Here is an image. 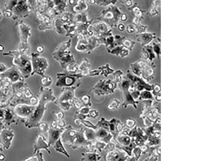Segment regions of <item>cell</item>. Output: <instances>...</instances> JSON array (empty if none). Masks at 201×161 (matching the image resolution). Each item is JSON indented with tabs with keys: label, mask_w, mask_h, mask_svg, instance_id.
I'll use <instances>...</instances> for the list:
<instances>
[{
	"label": "cell",
	"mask_w": 201,
	"mask_h": 161,
	"mask_svg": "<svg viewBox=\"0 0 201 161\" xmlns=\"http://www.w3.org/2000/svg\"><path fill=\"white\" fill-rule=\"evenodd\" d=\"M72 40L70 39L67 41L60 44L52 53V57L58 62L61 67L66 71L71 73H77L78 64L74 55L69 49L71 47Z\"/></svg>",
	"instance_id": "1"
},
{
	"label": "cell",
	"mask_w": 201,
	"mask_h": 161,
	"mask_svg": "<svg viewBox=\"0 0 201 161\" xmlns=\"http://www.w3.org/2000/svg\"><path fill=\"white\" fill-rule=\"evenodd\" d=\"M84 131V127L76 129L71 125L66 126L65 130L61 136L62 142L74 150L85 148L87 151L94 142H89L86 140Z\"/></svg>",
	"instance_id": "2"
},
{
	"label": "cell",
	"mask_w": 201,
	"mask_h": 161,
	"mask_svg": "<svg viewBox=\"0 0 201 161\" xmlns=\"http://www.w3.org/2000/svg\"><path fill=\"white\" fill-rule=\"evenodd\" d=\"M79 85L62 88L60 94L54 101V104L59 107L62 110L67 111L73 107L72 100L75 96V90Z\"/></svg>",
	"instance_id": "3"
},
{
	"label": "cell",
	"mask_w": 201,
	"mask_h": 161,
	"mask_svg": "<svg viewBox=\"0 0 201 161\" xmlns=\"http://www.w3.org/2000/svg\"><path fill=\"white\" fill-rule=\"evenodd\" d=\"M57 80L55 86L59 87H71L80 86V79L83 76L80 73H71L66 71L58 73L56 74Z\"/></svg>",
	"instance_id": "4"
},
{
	"label": "cell",
	"mask_w": 201,
	"mask_h": 161,
	"mask_svg": "<svg viewBox=\"0 0 201 161\" xmlns=\"http://www.w3.org/2000/svg\"><path fill=\"white\" fill-rule=\"evenodd\" d=\"M77 43L75 47L77 52L90 54L100 46L98 39L94 36H84L78 34L77 35Z\"/></svg>",
	"instance_id": "5"
},
{
	"label": "cell",
	"mask_w": 201,
	"mask_h": 161,
	"mask_svg": "<svg viewBox=\"0 0 201 161\" xmlns=\"http://www.w3.org/2000/svg\"><path fill=\"white\" fill-rule=\"evenodd\" d=\"M114 89V83L110 79H100L94 85L92 90L95 94L102 96L113 93Z\"/></svg>",
	"instance_id": "6"
},
{
	"label": "cell",
	"mask_w": 201,
	"mask_h": 161,
	"mask_svg": "<svg viewBox=\"0 0 201 161\" xmlns=\"http://www.w3.org/2000/svg\"><path fill=\"white\" fill-rule=\"evenodd\" d=\"M46 103L39 102L35 110L32 115L28 118L27 124L29 128L37 127L43 117L45 112L46 110Z\"/></svg>",
	"instance_id": "7"
},
{
	"label": "cell",
	"mask_w": 201,
	"mask_h": 161,
	"mask_svg": "<svg viewBox=\"0 0 201 161\" xmlns=\"http://www.w3.org/2000/svg\"><path fill=\"white\" fill-rule=\"evenodd\" d=\"M89 30L91 31L93 36L98 40L110 36L111 31L107 25L103 22L98 21L93 22L89 27Z\"/></svg>",
	"instance_id": "8"
},
{
	"label": "cell",
	"mask_w": 201,
	"mask_h": 161,
	"mask_svg": "<svg viewBox=\"0 0 201 161\" xmlns=\"http://www.w3.org/2000/svg\"><path fill=\"white\" fill-rule=\"evenodd\" d=\"M36 106L26 104H18L15 107L13 112L17 117L21 118H28L33 113Z\"/></svg>",
	"instance_id": "9"
},
{
	"label": "cell",
	"mask_w": 201,
	"mask_h": 161,
	"mask_svg": "<svg viewBox=\"0 0 201 161\" xmlns=\"http://www.w3.org/2000/svg\"><path fill=\"white\" fill-rule=\"evenodd\" d=\"M38 98L39 102L47 104L49 102L55 101L56 98L52 88L42 87Z\"/></svg>",
	"instance_id": "10"
},
{
	"label": "cell",
	"mask_w": 201,
	"mask_h": 161,
	"mask_svg": "<svg viewBox=\"0 0 201 161\" xmlns=\"http://www.w3.org/2000/svg\"><path fill=\"white\" fill-rule=\"evenodd\" d=\"M49 147L47 139L43 135L41 134L37 135L33 143V149H34L33 153L35 154L37 151L42 149H45L46 151L48 153L50 154L51 151L49 150Z\"/></svg>",
	"instance_id": "11"
},
{
	"label": "cell",
	"mask_w": 201,
	"mask_h": 161,
	"mask_svg": "<svg viewBox=\"0 0 201 161\" xmlns=\"http://www.w3.org/2000/svg\"><path fill=\"white\" fill-rule=\"evenodd\" d=\"M66 127L63 128H56L55 129L50 128L48 131V144L49 147L53 146L55 142L60 138L61 135L65 130Z\"/></svg>",
	"instance_id": "12"
},
{
	"label": "cell",
	"mask_w": 201,
	"mask_h": 161,
	"mask_svg": "<svg viewBox=\"0 0 201 161\" xmlns=\"http://www.w3.org/2000/svg\"><path fill=\"white\" fill-rule=\"evenodd\" d=\"M14 136V134L10 130H3L0 133V144L4 146L5 149H9Z\"/></svg>",
	"instance_id": "13"
},
{
	"label": "cell",
	"mask_w": 201,
	"mask_h": 161,
	"mask_svg": "<svg viewBox=\"0 0 201 161\" xmlns=\"http://www.w3.org/2000/svg\"><path fill=\"white\" fill-rule=\"evenodd\" d=\"M91 67L90 62L87 58H82L80 63L78 64L77 73H80L83 77H88L91 71Z\"/></svg>",
	"instance_id": "14"
},
{
	"label": "cell",
	"mask_w": 201,
	"mask_h": 161,
	"mask_svg": "<svg viewBox=\"0 0 201 161\" xmlns=\"http://www.w3.org/2000/svg\"><path fill=\"white\" fill-rule=\"evenodd\" d=\"M34 65L37 73L41 75H44L45 71L49 66V63L45 58H37L34 60Z\"/></svg>",
	"instance_id": "15"
},
{
	"label": "cell",
	"mask_w": 201,
	"mask_h": 161,
	"mask_svg": "<svg viewBox=\"0 0 201 161\" xmlns=\"http://www.w3.org/2000/svg\"><path fill=\"white\" fill-rule=\"evenodd\" d=\"M95 131L97 141L104 142L106 144L110 143L112 135L107 130L103 128H98Z\"/></svg>",
	"instance_id": "16"
},
{
	"label": "cell",
	"mask_w": 201,
	"mask_h": 161,
	"mask_svg": "<svg viewBox=\"0 0 201 161\" xmlns=\"http://www.w3.org/2000/svg\"><path fill=\"white\" fill-rule=\"evenodd\" d=\"M64 24L61 20L60 16L54 18L53 19V28L54 33L57 35H61L65 34L66 32L63 26Z\"/></svg>",
	"instance_id": "17"
},
{
	"label": "cell",
	"mask_w": 201,
	"mask_h": 161,
	"mask_svg": "<svg viewBox=\"0 0 201 161\" xmlns=\"http://www.w3.org/2000/svg\"><path fill=\"white\" fill-rule=\"evenodd\" d=\"M94 19L89 20V21L84 23H77L76 24V30L77 35L80 34L84 36H88L89 28L94 22Z\"/></svg>",
	"instance_id": "18"
},
{
	"label": "cell",
	"mask_w": 201,
	"mask_h": 161,
	"mask_svg": "<svg viewBox=\"0 0 201 161\" xmlns=\"http://www.w3.org/2000/svg\"><path fill=\"white\" fill-rule=\"evenodd\" d=\"M53 8L57 16H60L65 12V9L68 6L67 1H53Z\"/></svg>",
	"instance_id": "19"
},
{
	"label": "cell",
	"mask_w": 201,
	"mask_h": 161,
	"mask_svg": "<svg viewBox=\"0 0 201 161\" xmlns=\"http://www.w3.org/2000/svg\"><path fill=\"white\" fill-rule=\"evenodd\" d=\"M87 2L86 1H76L75 6L73 7V11L75 13L87 12L89 9Z\"/></svg>",
	"instance_id": "20"
},
{
	"label": "cell",
	"mask_w": 201,
	"mask_h": 161,
	"mask_svg": "<svg viewBox=\"0 0 201 161\" xmlns=\"http://www.w3.org/2000/svg\"><path fill=\"white\" fill-rule=\"evenodd\" d=\"M66 33L65 36L66 37H69L70 39L73 38L75 35H77L76 30V25L75 23L69 24H64L63 26Z\"/></svg>",
	"instance_id": "21"
},
{
	"label": "cell",
	"mask_w": 201,
	"mask_h": 161,
	"mask_svg": "<svg viewBox=\"0 0 201 161\" xmlns=\"http://www.w3.org/2000/svg\"><path fill=\"white\" fill-rule=\"evenodd\" d=\"M82 161H97L101 158L99 155L94 152L82 153Z\"/></svg>",
	"instance_id": "22"
},
{
	"label": "cell",
	"mask_w": 201,
	"mask_h": 161,
	"mask_svg": "<svg viewBox=\"0 0 201 161\" xmlns=\"http://www.w3.org/2000/svg\"><path fill=\"white\" fill-rule=\"evenodd\" d=\"M75 14L70 12H65L60 15L61 20L64 24H69L74 23Z\"/></svg>",
	"instance_id": "23"
},
{
	"label": "cell",
	"mask_w": 201,
	"mask_h": 161,
	"mask_svg": "<svg viewBox=\"0 0 201 161\" xmlns=\"http://www.w3.org/2000/svg\"><path fill=\"white\" fill-rule=\"evenodd\" d=\"M84 134L87 140L89 142H94L96 141V131L92 128L84 127Z\"/></svg>",
	"instance_id": "24"
},
{
	"label": "cell",
	"mask_w": 201,
	"mask_h": 161,
	"mask_svg": "<svg viewBox=\"0 0 201 161\" xmlns=\"http://www.w3.org/2000/svg\"><path fill=\"white\" fill-rule=\"evenodd\" d=\"M52 147L57 152L62 153L66 156L68 158L70 157V156L69 155V153H68L67 151L65 149L62 142L61 139V138H60L58 139V140L55 142V144Z\"/></svg>",
	"instance_id": "25"
},
{
	"label": "cell",
	"mask_w": 201,
	"mask_h": 161,
	"mask_svg": "<svg viewBox=\"0 0 201 161\" xmlns=\"http://www.w3.org/2000/svg\"><path fill=\"white\" fill-rule=\"evenodd\" d=\"M89 20L88 18L87 12H80L75 14L74 18V23H84Z\"/></svg>",
	"instance_id": "26"
},
{
	"label": "cell",
	"mask_w": 201,
	"mask_h": 161,
	"mask_svg": "<svg viewBox=\"0 0 201 161\" xmlns=\"http://www.w3.org/2000/svg\"><path fill=\"white\" fill-rule=\"evenodd\" d=\"M74 123L77 125H80V124H83L84 126H85L87 128H92L94 130H96L98 128V127L96 124H94L91 122L90 121H87L86 120H83V121H79V120H76L74 121Z\"/></svg>",
	"instance_id": "27"
},
{
	"label": "cell",
	"mask_w": 201,
	"mask_h": 161,
	"mask_svg": "<svg viewBox=\"0 0 201 161\" xmlns=\"http://www.w3.org/2000/svg\"><path fill=\"white\" fill-rule=\"evenodd\" d=\"M100 71V75H103L107 77L110 74H112L113 72V70L111 69L109 67V64H106L105 65L99 67L98 68Z\"/></svg>",
	"instance_id": "28"
},
{
	"label": "cell",
	"mask_w": 201,
	"mask_h": 161,
	"mask_svg": "<svg viewBox=\"0 0 201 161\" xmlns=\"http://www.w3.org/2000/svg\"><path fill=\"white\" fill-rule=\"evenodd\" d=\"M80 99L82 102L83 103L85 106L91 108L92 106V103L91 101V97L89 96L86 94L85 95Z\"/></svg>",
	"instance_id": "29"
},
{
	"label": "cell",
	"mask_w": 201,
	"mask_h": 161,
	"mask_svg": "<svg viewBox=\"0 0 201 161\" xmlns=\"http://www.w3.org/2000/svg\"><path fill=\"white\" fill-rule=\"evenodd\" d=\"M72 103L75 108H76V109L78 110L85 106L83 103L80 100V98H76V97L73 98V100H72Z\"/></svg>",
	"instance_id": "30"
},
{
	"label": "cell",
	"mask_w": 201,
	"mask_h": 161,
	"mask_svg": "<svg viewBox=\"0 0 201 161\" xmlns=\"http://www.w3.org/2000/svg\"><path fill=\"white\" fill-rule=\"evenodd\" d=\"M87 118H91L89 114L88 115H83L78 113V112H75L74 114V117H73V121H75L76 120H79V121H83V120H86Z\"/></svg>",
	"instance_id": "31"
},
{
	"label": "cell",
	"mask_w": 201,
	"mask_h": 161,
	"mask_svg": "<svg viewBox=\"0 0 201 161\" xmlns=\"http://www.w3.org/2000/svg\"><path fill=\"white\" fill-rule=\"evenodd\" d=\"M53 80L50 76H45L41 80L42 85L46 88L49 87L52 84Z\"/></svg>",
	"instance_id": "32"
},
{
	"label": "cell",
	"mask_w": 201,
	"mask_h": 161,
	"mask_svg": "<svg viewBox=\"0 0 201 161\" xmlns=\"http://www.w3.org/2000/svg\"><path fill=\"white\" fill-rule=\"evenodd\" d=\"M37 127L39 131L42 133L47 132L50 128L48 124L44 122H40L38 124Z\"/></svg>",
	"instance_id": "33"
},
{
	"label": "cell",
	"mask_w": 201,
	"mask_h": 161,
	"mask_svg": "<svg viewBox=\"0 0 201 161\" xmlns=\"http://www.w3.org/2000/svg\"><path fill=\"white\" fill-rule=\"evenodd\" d=\"M115 2L114 1H103V0H97L96 1L95 4L97 6H104L105 7H107L110 4L112 3L113 2Z\"/></svg>",
	"instance_id": "34"
},
{
	"label": "cell",
	"mask_w": 201,
	"mask_h": 161,
	"mask_svg": "<svg viewBox=\"0 0 201 161\" xmlns=\"http://www.w3.org/2000/svg\"><path fill=\"white\" fill-rule=\"evenodd\" d=\"M53 116L55 118L56 120H59V119H63L64 118V114L62 111H53L52 112Z\"/></svg>",
	"instance_id": "35"
},
{
	"label": "cell",
	"mask_w": 201,
	"mask_h": 161,
	"mask_svg": "<svg viewBox=\"0 0 201 161\" xmlns=\"http://www.w3.org/2000/svg\"><path fill=\"white\" fill-rule=\"evenodd\" d=\"M118 105V103L116 100H112L111 103L107 105V108L108 109L110 110H114L117 108Z\"/></svg>",
	"instance_id": "36"
},
{
	"label": "cell",
	"mask_w": 201,
	"mask_h": 161,
	"mask_svg": "<svg viewBox=\"0 0 201 161\" xmlns=\"http://www.w3.org/2000/svg\"><path fill=\"white\" fill-rule=\"evenodd\" d=\"M89 114L91 118L94 119H97L99 115V112L96 110H90Z\"/></svg>",
	"instance_id": "37"
},
{
	"label": "cell",
	"mask_w": 201,
	"mask_h": 161,
	"mask_svg": "<svg viewBox=\"0 0 201 161\" xmlns=\"http://www.w3.org/2000/svg\"><path fill=\"white\" fill-rule=\"evenodd\" d=\"M100 72L99 69H97L95 70H91L89 73L88 77H94V76H99L100 75Z\"/></svg>",
	"instance_id": "38"
},
{
	"label": "cell",
	"mask_w": 201,
	"mask_h": 161,
	"mask_svg": "<svg viewBox=\"0 0 201 161\" xmlns=\"http://www.w3.org/2000/svg\"><path fill=\"white\" fill-rule=\"evenodd\" d=\"M91 110V108H90L84 107L82 108L80 110L77 111V112L79 113L83 114V115H88Z\"/></svg>",
	"instance_id": "39"
},
{
	"label": "cell",
	"mask_w": 201,
	"mask_h": 161,
	"mask_svg": "<svg viewBox=\"0 0 201 161\" xmlns=\"http://www.w3.org/2000/svg\"><path fill=\"white\" fill-rule=\"evenodd\" d=\"M56 121L57 122L58 128H63L66 127V123L63 119L56 120Z\"/></svg>",
	"instance_id": "40"
},
{
	"label": "cell",
	"mask_w": 201,
	"mask_h": 161,
	"mask_svg": "<svg viewBox=\"0 0 201 161\" xmlns=\"http://www.w3.org/2000/svg\"><path fill=\"white\" fill-rule=\"evenodd\" d=\"M51 128L55 129L58 128L57 122L56 120H53L51 123Z\"/></svg>",
	"instance_id": "41"
},
{
	"label": "cell",
	"mask_w": 201,
	"mask_h": 161,
	"mask_svg": "<svg viewBox=\"0 0 201 161\" xmlns=\"http://www.w3.org/2000/svg\"><path fill=\"white\" fill-rule=\"evenodd\" d=\"M44 51V48L42 46H40L37 48V51H38L39 53H42Z\"/></svg>",
	"instance_id": "42"
},
{
	"label": "cell",
	"mask_w": 201,
	"mask_h": 161,
	"mask_svg": "<svg viewBox=\"0 0 201 161\" xmlns=\"http://www.w3.org/2000/svg\"><path fill=\"white\" fill-rule=\"evenodd\" d=\"M4 118V112L1 110H0V120H2Z\"/></svg>",
	"instance_id": "43"
},
{
	"label": "cell",
	"mask_w": 201,
	"mask_h": 161,
	"mask_svg": "<svg viewBox=\"0 0 201 161\" xmlns=\"http://www.w3.org/2000/svg\"><path fill=\"white\" fill-rule=\"evenodd\" d=\"M119 29L120 31H123L124 30V27L123 25L120 24L119 26Z\"/></svg>",
	"instance_id": "44"
},
{
	"label": "cell",
	"mask_w": 201,
	"mask_h": 161,
	"mask_svg": "<svg viewBox=\"0 0 201 161\" xmlns=\"http://www.w3.org/2000/svg\"><path fill=\"white\" fill-rule=\"evenodd\" d=\"M5 159V156L4 155L0 154V160H3Z\"/></svg>",
	"instance_id": "45"
},
{
	"label": "cell",
	"mask_w": 201,
	"mask_h": 161,
	"mask_svg": "<svg viewBox=\"0 0 201 161\" xmlns=\"http://www.w3.org/2000/svg\"><path fill=\"white\" fill-rule=\"evenodd\" d=\"M76 1H68L69 2V3L70 4V5H74V4H75V3H76Z\"/></svg>",
	"instance_id": "46"
},
{
	"label": "cell",
	"mask_w": 201,
	"mask_h": 161,
	"mask_svg": "<svg viewBox=\"0 0 201 161\" xmlns=\"http://www.w3.org/2000/svg\"><path fill=\"white\" fill-rule=\"evenodd\" d=\"M87 2H89L91 5H94V4H95L96 1H87Z\"/></svg>",
	"instance_id": "47"
},
{
	"label": "cell",
	"mask_w": 201,
	"mask_h": 161,
	"mask_svg": "<svg viewBox=\"0 0 201 161\" xmlns=\"http://www.w3.org/2000/svg\"><path fill=\"white\" fill-rule=\"evenodd\" d=\"M18 9L19 10L20 9V10H21V9H22V6H18Z\"/></svg>",
	"instance_id": "48"
},
{
	"label": "cell",
	"mask_w": 201,
	"mask_h": 161,
	"mask_svg": "<svg viewBox=\"0 0 201 161\" xmlns=\"http://www.w3.org/2000/svg\"><path fill=\"white\" fill-rule=\"evenodd\" d=\"M1 147H0V150H1Z\"/></svg>",
	"instance_id": "49"
}]
</instances>
